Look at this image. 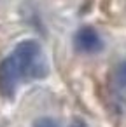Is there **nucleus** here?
Wrapping results in <instances>:
<instances>
[{
	"label": "nucleus",
	"instance_id": "obj_1",
	"mask_svg": "<svg viewBox=\"0 0 126 127\" xmlns=\"http://www.w3.org/2000/svg\"><path fill=\"white\" fill-rule=\"evenodd\" d=\"M49 75V61L42 45L26 38L0 61V94L12 99L18 89L25 84L42 80Z\"/></svg>",
	"mask_w": 126,
	"mask_h": 127
},
{
	"label": "nucleus",
	"instance_id": "obj_2",
	"mask_svg": "<svg viewBox=\"0 0 126 127\" xmlns=\"http://www.w3.org/2000/svg\"><path fill=\"white\" fill-rule=\"evenodd\" d=\"M103 40L93 26H81L74 35V47L81 54H98L103 51Z\"/></svg>",
	"mask_w": 126,
	"mask_h": 127
},
{
	"label": "nucleus",
	"instance_id": "obj_3",
	"mask_svg": "<svg viewBox=\"0 0 126 127\" xmlns=\"http://www.w3.org/2000/svg\"><path fill=\"white\" fill-rule=\"evenodd\" d=\"M114 80L119 87L126 89V59L121 61L117 66H116V71H114Z\"/></svg>",
	"mask_w": 126,
	"mask_h": 127
},
{
	"label": "nucleus",
	"instance_id": "obj_4",
	"mask_svg": "<svg viewBox=\"0 0 126 127\" xmlns=\"http://www.w3.org/2000/svg\"><path fill=\"white\" fill-rule=\"evenodd\" d=\"M33 127H60V124L51 117H40L33 122Z\"/></svg>",
	"mask_w": 126,
	"mask_h": 127
},
{
	"label": "nucleus",
	"instance_id": "obj_5",
	"mask_svg": "<svg viewBox=\"0 0 126 127\" xmlns=\"http://www.w3.org/2000/svg\"><path fill=\"white\" fill-rule=\"evenodd\" d=\"M68 127H89L82 118H75V120H72V124L68 125Z\"/></svg>",
	"mask_w": 126,
	"mask_h": 127
}]
</instances>
